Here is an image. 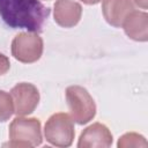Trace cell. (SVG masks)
<instances>
[{"label":"cell","mask_w":148,"mask_h":148,"mask_svg":"<svg viewBox=\"0 0 148 148\" xmlns=\"http://www.w3.org/2000/svg\"><path fill=\"white\" fill-rule=\"evenodd\" d=\"M50 12L39 0H0V16L13 29L21 28L39 34Z\"/></svg>","instance_id":"cell-1"},{"label":"cell","mask_w":148,"mask_h":148,"mask_svg":"<svg viewBox=\"0 0 148 148\" xmlns=\"http://www.w3.org/2000/svg\"><path fill=\"white\" fill-rule=\"evenodd\" d=\"M14 113V103L10 94L0 90V123L7 121Z\"/></svg>","instance_id":"cell-12"},{"label":"cell","mask_w":148,"mask_h":148,"mask_svg":"<svg viewBox=\"0 0 148 148\" xmlns=\"http://www.w3.org/2000/svg\"><path fill=\"white\" fill-rule=\"evenodd\" d=\"M148 142L146 141L145 136L135 133V132H128L121 135L117 142L118 148H128V147H147Z\"/></svg>","instance_id":"cell-11"},{"label":"cell","mask_w":148,"mask_h":148,"mask_svg":"<svg viewBox=\"0 0 148 148\" xmlns=\"http://www.w3.org/2000/svg\"><path fill=\"white\" fill-rule=\"evenodd\" d=\"M10 96L14 103V113L16 116H27L35 111L39 103V91L28 82H21L14 86L10 90Z\"/></svg>","instance_id":"cell-6"},{"label":"cell","mask_w":148,"mask_h":148,"mask_svg":"<svg viewBox=\"0 0 148 148\" xmlns=\"http://www.w3.org/2000/svg\"><path fill=\"white\" fill-rule=\"evenodd\" d=\"M44 136L52 146L60 148L72 146L75 136V128L72 117L65 112L53 113L45 123Z\"/></svg>","instance_id":"cell-4"},{"label":"cell","mask_w":148,"mask_h":148,"mask_svg":"<svg viewBox=\"0 0 148 148\" xmlns=\"http://www.w3.org/2000/svg\"><path fill=\"white\" fill-rule=\"evenodd\" d=\"M80 1H82L86 5H96V3L101 2L102 0H80Z\"/></svg>","instance_id":"cell-15"},{"label":"cell","mask_w":148,"mask_h":148,"mask_svg":"<svg viewBox=\"0 0 148 148\" xmlns=\"http://www.w3.org/2000/svg\"><path fill=\"white\" fill-rule=\"evenodd\" d=\"M133 10V0H103L102 2V13L105 21L116 28H120L125 18Z\"/></svg>","instance_id":"cell-9"},{"label":"cell","mask_w":148,"mask_h":148,"mask_svg":"<svg viewBox=\"0 0 148 148\" xmlns=\"http://www.w3.org/2000/svg\"><path fill=\"white\" fill-rule=\"evenodd\" d=\"M82 16V6L76 0H57L53 6V17L62 28L75 27Z\"/></svg>","instance_id":"cell-8"},{"label":"cell","mask_w":148,"mask_h":148,"mask_svg":"<svg viewBox=\"0 0 148 148\" xmlns=\"http://www.w3.org/2000/svg\"><path fill=\"white\" fill-rule=\"evenodd\" d=\"M10 68V61L3 53L0 52V76L6 74Z\"/></svg>","instance_id":"cell-13"},{"label":"cell","mask_w":148,"mask_h":148,"mask_svg":"<svg viewBox=\"0 0 148 148\" xmlns=\"http://www.w3.org/2000/svg\"><path fill=\"white\" fill-rule=\"evenodd\" d=\"M43 50L44 43L37 32H20L12 42V56L23 64H32L39 60Z\"/></svg>","instance_id":"cell-5"},{"label":"cell","mask_w":148,"mask_h":148,"mask_svg":"<svg viewBox=\"0 0 148 148\" xmlns=\"http://www.w3.org/2000/svg\"><path fill=\"white\" fill-rule=\"evenodd\" d=\"M133 1L135 2V5H138L142 9H147L148 7V0H133Z\"/></svg>","instance_id":"cell-14"},{"label":"cell","mask_w":148,"mask_h":148,"mask_svg":"<svg viewBox=\"0 0 148 148\" xmlns=\"http://www.w3.org/2000/svg\"><path fill=\"white\" fill-rule=\"evenodd\" d=\"M66 101L73 121L84 125L96 116V104L88 90L81 86H69L66 89Z\"/></svg>","instance_id":"cell-3"},{"label":"cell","mask_w":148,"mask_h":148,"mask_svg":"<svg viewBox=\"0 0 148 148\" xmlns=\"http://www.w3.org/2000/svg\"><path fill=\"white\" fill-rule=\"evenodd\" d=\"M113 136L110 130L101 123H94L86 127L79 138V148H108L112 145Z\"/></svg>","instance_id":"cell-7"},{"label":"cell","mask_w":148,"mask_h":148,"mask_svg":"<svg viewBox=\"0 0 148 148\" xmlns=\"http://www.w3.org/2000/svg\"><path fill=\"white\" fill-rule=\"evenodd\" d=\"M125 34L133 40H148V14L141 10H133L123 22Z\"/></svg>","instance_id":"cell-10"},{"label":"cell","mask_w":148,"mask_h":148,"mask_svg":"<svg viewBox=\"0 0 148 148\" xmlns=\"http://www.w3.org/2000/svg\"><path fill=\"white\" fill-rule=\"evenodd\" d=\"M9 147H37L42 145V126L37 118H23L17 116L9 125Z\"/></svg>","instance_id":"cell-2"}]
</instances>
